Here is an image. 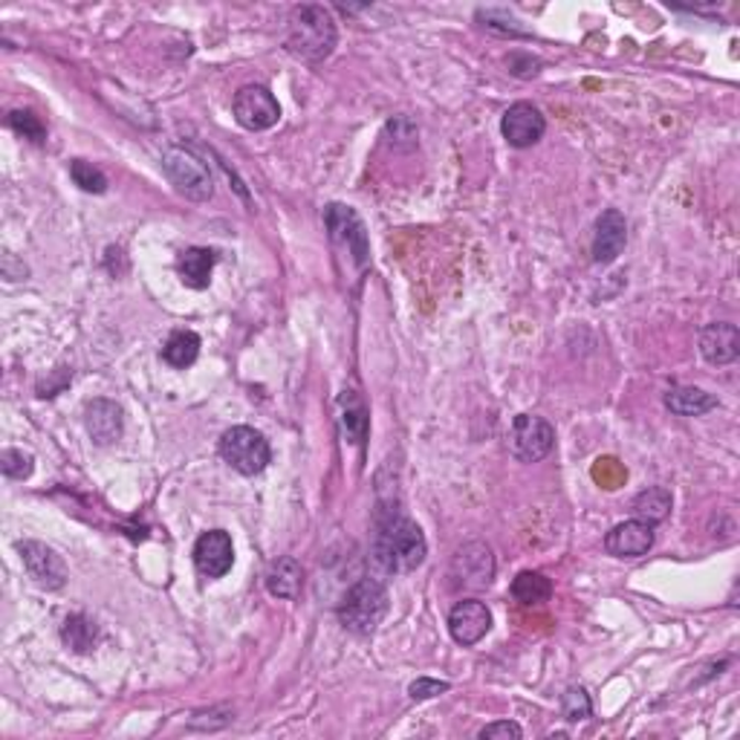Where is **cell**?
<instances>
[{"instance_id": "obj_1", "label": "cell", "mask_w": 740, "mask_h": 740, "mask_svg": "<svg viewBox=\"0 0 740 740\" xmlns=\"http://www.w3.org/2000/svg\"><path fill=\"white\" fill-rule=\"evenodd\" d=\"M426 555H429V544H426V535H422L420 527L406 515H385L379 527H376L374 538L376 567L388 573V576L413 573L426 562Z\"/></svg>"}, {"instance_id": "obj_2", "label": "cell", "mask_w": 740, "mask_h": 740, "mask_svg": "<svg viewBox=\"0 0 740 740\" xmlns=\"http://www.w3.org/2000/svg\"><path fill=\"white\" fill-rule=\"evenodd\" d=\"M284 44L292 55L305 58V62L319 64L330 58L339 44V32H335V21L330 15V9L316 7V3H305L296 7L287 18V35Z\"/></svg>"}, {"instance_id": "obj_3", "label": "cell", "mask_w": 740, "mask_h": 740, "mask_svg": "<svg viewBox=\"0 0 740 740\" xmlns=\"http://www.w3.org/2000/svg\"><path fill=\"white\" fill-rule=\"evenodd\" d=\"M339 622L356 637H371L376 628L383 625L388 614V587L379 578H362L351 590L344 593L342 605H339Z\"/></svg>"}, {"instance_id": "obj_4", "label": "cell", "mask_w": 740, "mask_h": 740, "mask_svg": "<svg viewBox=\"0 0 740 740\" xmlns=\"http://www.w3.org/2000/svg\"><path fill=\"white\" fill-rule=\"evenodd\" d=\"M163 172L168 177L177 195H183L191 203H206L214 195V179L200 156H195L188 148H165L163 154Z\"/></svg>"}, {"instance_id": "obj_5", "label": "cell", "mask_w": 740, "mask_h": 740, "mask_svg": "<svg viewBox=\"0 0 740 740\" xmlns=\"http://www.w3.org/2000/svg\"><path fill=\"white\" fill-rule=\"evenodd\" d=\"M220 457L227 460L234 472L252 477L261 475L269 466L273 449H269L261 431L250 429V426H234V429H229L227 434L220 437Z\"/></svg>"}, {"instance_id": "obj_6", "label": "cell", "mask_w": 740, "mask_h": 740, "mask_svg": "<svg viewBox=\"0 0 740 740\" xmlns=\"http://www.w3.org/2000/svg\"><path fill=\"white\" fill-rule=\"evenodd\" d=\"M555 449V429L544 417L518 413L509 429V454L521 463H538Z\"/></svg>"}, {"instance_id": "obj_7", "label": "cell", "mask_w": 740, "mask_h": 740, "mask_svg": "<svg viewBox=\"0 0 740 740\" xmlns=\"http://www.w3.org/2000/svg\"><path fill=\"white\" fill-rule=\"evenodd\" d=\"M232 113L238 119V125L246 128V131H269L281 119V104H278L269 87L246 85L234 93Z\"/></svg>"}, {"instance_id": "obj_8", "label": "cell", "mask_w": 740, "mask_h": 740, "mask_svg": "<svg viewBox=\"0 0 740 740\" xmlns=\"http://www.w3.org/2000/svg\"><path fill=\"white\" fill-rule=\"evenodd\" d=\"M324 227L335 243L347 246L358 269H367L371 264V243H367V229L351 206L330 203L324 209Z\"/></svg>"}, {"instance_id": "obj_9", "label": "cell", "mask_w": 740, "mask_h": 740, "mask_svg": "<svg viewBox=\"0 0 740 740\" xmlns=\"http://www.w3.org/2000/svg\"><path fill=\"white\" fill-rule=\"evenodd\" d=\"M452 578L454 587L463 590H484L492 585L495 578V555L492 546L484 541H468L457 550L452 562Z\"/></svg>"}, {"instance_id": "obj_10", "label": "cell", "mask_w": 740, "mask_h": 740, "mask_svg": "<svg viewBox=\"0 0 740 740\" xmlns=\"http://www.w3.org/2000/svg\"><path fill=\"white\" fill-rule=\"evenodd\" d=\"M18 555L24 562L26 573L44 590H62L67 585V564L53 546L41 541H18Z\"/></svg>"}, {"instance_id": "obj_11", "label": "cell", "mask_w": 740, "mask_h": 740, "mask_svg": "<svg viewBox=\"0 0 740 740\" xmlns=\"http://www.w3.org/2000/svg\"><path fill=\"white\" fill-rule=\"evenodd\" d=\"M546 131L544 113L530 102H515L500 119V133L512 148H532Z\"/></svg>"}, {"instance_id": "obj_12", "label": "cell", "mask_w": 740, "mask_h": 740, "mask_svg": "<svg viewBox=\"0 0 740 740\" xmlns=\"http://www.w3.org/2000/svg\"><path fill=\"white\" fill-rule=\"evenodd\" d=\"M492 631V610L484 601L463 599L449 614V633L457 645H477Z\"/></svg>"}, {"instance_id": "obj_13", "label": "cell", "mask_w": 740, "mask_h": 740, "mask_svg": "<svg viewBox=\"0 0 740 740\" xmlns=\"http://www.w3.org/2000/svg\"><path fill=\"white\" fill-rule=\"evenodd\" d=\"M195 564L200 576L223 578L234 564L232 535L227 530H209L197 538L195 544Z\"/></svg>"}, {"instance_id": "obj_14", "label": "cell", "mask_w": 740, "mask_h": 740, "mask_svg": "<svg viewBox=\"0 0 740 740\" xmlns=\"http://www.w3.org/2000/svg\"><path fill=\"white\" fill-rule=\"evenodd\" d=\"M654 523L648 521H622L605 535V550L616 559H639L654 546Z\"/></svg>"}, {"instance_id": "obj_15", "label": "cell", "mask_w": 740, "mask_h": 740, "mask_svg": "<svg viewBox=\"0 0 740 740\" xmlns=\"http://www.w3.org/2000/svg\"><path fill=\"white\" fill-rule=\"evenodd\" d=\"M625 243H628V220L622 211H601L596 220V234H593V261L601 266L614 264L616 257L622 255Z\"/></svg>"}, {"instance_id": "obj_16", "label": "cell", "mask_w": 740, "mask_h": 740, "mask_svg": "<svg viewBox=\"0 0 740 740\" xmlns=\"http://www.w3.org/2000/svg\"><path fill=\"white\" fill-rule=\"evenodd\" d=\"M85 429L96 445L117 443L125 429V417L122 408L113 399H93L85 408Z\"/></svg>"}, {"instance_id": "obj_17", "label": "cell", "mask_w": 740, "mask_h": 740, "mask_svg": "<svg viewBox=\"0 0 740 740\" xmlns=\"http://www.w3.org/2000/svg\"><path fill=\"white\" fill-rule=\"evenodd\" d=\"M700 353L709 365H732L740 356V333L732 321H715L700 330Z\"/></svg>"}, {"instance_id": "obj_18", "label": "cell", "mask_w": 740, "mask_h": 740, "mask_svg": "<svg viewBox=\"0 0 740 740\" xmlns=\"http://www.w3.org/2000/svg\"><path fill=\"white\" fill-rule=\"evenodd\" d=\"M218 264V252L203 250V246H191V250L179 252L177 273L179 281L191 289H206L211 284V273Z\"/></svg>"}, {"instance_id": "obj_19", "label": "cell", "mask_w": 740, "mask_h": 740, "mask_svg": "<svg viewBox=\"0 0 740 740\" xmlns=\"http://www.w3.org/2000/svg\"><path fill=\"white\" fill-rule=\"evenodd\" d=\"M266 590L278 596V599H298V593L305 587V570L292 555H281L275 559L266 570Z\"/></svg>"}, {"instance_id": "obj_20", "label": "cell", "mask_w": 740, "mask_h": 740, "mask_svg": "<svg viewBox=\"0 0 740 740\" xmlns=\"http://www.w3.org/2000/svg\"><path fill=\"white\" fill-rule=\"evenodd\" d=\"M665 408L677 417H703L709 413L711 408H717L715 394H706L703 388H688V385H680V388H671L665 394Z\"/></svg>"}, {"instance_id": "obj_21", "label": "cell", "mask_w": 740, "mask_h": 740, "mask_svg": "<svg viewBox=\"0 0 740 740\" xmlns=\"http://www.w3.org/2000/svg\"><path fill=\"white\" fill-rule=\"evenodd\" d=\"M62 639L64 645L76 651V654H90L99 642V625L85 614H73L64 619L62 625Z\"/></svg>"}, {"instance_id": "obj_22", "label": "cell", "mask_w": 740, "mask_h": 740, "mask_svg": "<svg viewBox=\"0 0 740 740\" xmlns=\"http://www.w3.org/2000/svg\"><path fill=\"white\" fill-rule=\"evenodd\" d=\"M342 429L347 443L362 445L367 440V429H371V420H367L365 402L356 397V390H344L342 397Z\"/></svg>"}, {"instance_id": "obj_23", "label": "cell", "mask_w": 740, "mask_h": 740, "mask_svg": "<svg viewBox=\"0 0 740 740\" xmlns=\"http://www.w3.org/2000/svg\"><path fill=\"white\" fill-rule=\"evenodd\" d=\"M512 596L515 601H521L527 608H532V605H544V601L553 596V582H550L544 573H538V570H523V573L515 576Z\"/></svg>"}, {"instance_id": "obj_24", "label": "cell", "mask_w": 740, "mask_h": 740, "mask_svg": "<svg viewBox=\"0 0 740 740\" xmlns=\"http://www.w3.org/2000/svg\"><path fill=\"white\" fill-rule=\"evenodd\" d=\"M200 356V335L191 333V330H177V333L168 335V342L163 347V358L172 367H191Z\"/></svg>"}, {"instance_id": "obj_25", "label": "cell", "mask_w": 740, "mask_h": 740, "mask_svg": "<svg viewBox=\"0 0 740 740\" xmlns=\"http://www.w3.org/2000/svg\"><path fill=\"white\" fill-rule=\"evenodd\" d=\"M671 492L663 489V486H651V489L639 492L637 498H633V515H637L639 521L648 523H660L665 521L671 515Z\"/></svg>"}, {"instance_id": "obj_26", "label": "cell", "mask_w": 740, "mask_h": 740, "mask_svg": "<svg viewBox=\"0 0 740 740\" xmlns=\"http://www.w3.org/2000/svg\"><path fill=\"white\" fill-rule=\"evenodd\" d=\"M70 177L81 191H87V195H104V191H108V177H104V172L102 168H96L93 163H87V159H73Z\"/></svg>"}, {"instance_id": "obj_27", "label": "cell", "mask_w": 740, "mask_h": 740, "mask_svg": "<svg viewBox=\"0 0 740 740\" xmlns=\"http://www.w3.org/2000/svg\"><path fill=\"white\" fill-rule=\"evenodd\" d=\"M9 128L15 133H21L24 140L35 142V145H44L47 142V128H44V122H41L32 110H12L7 117Z\"/></svg>"}, {"instance_id": "obj_28", "label": "cell", "mask_w": 740, "mask_h": 740, "mask_svg": "<svg viewBox=\"0 0 740 740\" xmlns=\"http://www.w3.org/2000/svg\"><path fill=\"white\" fill-rule=\"evenodd\" d=\"M35 468V460L24 449H3L0 454V472L9 477V481H26Z\"/></svg>"}, {"instance_id": "obj_29", "label": "cell", "mask_w": 740, "mask_h": 740, "mask_svg": "<svg viewBox=\"0 0 740 740\" xmlns=\"http://www.w3.org/2000/svg\"><path fill=\"white\" fill-rule=\"evenodd\" d=\"M562 715L567 724H578V720H587V717L593 715V703H590V694L585 692L582 686H573L564 692L562 697Z\"/></svg>"}, {"instance_id": "obj_30", "label": "cell", "mask_w": 740, "mask_h": 740, "mask_svg": "<svg viewBox=\"0 0 740 740\" xmlns=\"http://www.w3.org/2000/svg\"><path fill=\"white\" fill-rule=\"evenodd\" d=\"M449 683H445V680H431V677H420V680H413L411 686H408V697H411V700H431V697H437V694H445L449 692Z\"/></svg>"}, {"instance_id": "obj_31", "label": "cell", "mask_w": 740, "mask_h": 740, "mask_svg": "<svg viewBox=\"0 0 740 740\" xmlns=\"http://www.w3.org/2000/svg\"><path fill=\"white\" fill-rule=\"evenodd\" d=\"M477 738L481 740H521L523 732H521V726L512 724V720H498V724L484 726Z\"/></svg>"}, {"instance_id": "obj_32", "label": "cell", "mask_w": 740, "mask_h": 740, "mask_svg": "<svg viewBox=\"0 0 740 740\" xmlns=\"http://www.w3.org/2000/svg\"><path fill=\"white\" fill-rule=\"evenodd\" d=\"M3 275H7L9 281H24V278H26V266L18 264L15 255H12V252H3Z\"/></svg>"}]
</instances>
